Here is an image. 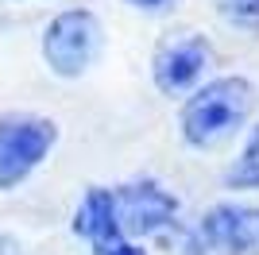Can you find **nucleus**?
I'll return each mask as SVG.
<instances>
[{
  "instance_id": "39448f33",
  "label": "nucleus",
  "mask_w": 259,
  "mask_h": 255,
  "mask_svg": "<svg viewBox=\"0 0 259 255\" xmlns=\"http://www.w3.org/2000/svg\"><path fill=\"white\" fill-rule=\"evenodd\" d=\"M201 240L217 255H259V205H213L201 217Z\"/></svg>"
},
{
  "instance_id": "1a4fd4ad",
  "label": "nucleus",
  "mask_w": 259,
  "mask_h": 255,
  "mask_svg": "<svg viewBox=\"0 0 259 255\" xmlns=\"http://www.w3.org/2000/svg\"><path fill=\"white\" fill-rule=\"evenodd\" d=\"M217 12L236 27H259V0H217Z\"/></svg>"
},
{
  "instance_id": "7ed1b4c3",
  "label": "nucleus",
  "mask_w": 259,
  "mask_h": 255,
  "mask_svg": "<svg viewBox=\"0 0 259 255\" xmlns=\"http://www.w3.org/2000/svg\"><path fill=\"white\" fill-rule=\"evenodd\" d=\"M54 143V124L39 116L0 120V190L20 186Z\"/></svg>"
},
{
  "instance_id": "f257e3e1",
  "label": "nucleus",
  "mask_w": 259,
  "mask_h": 255,
  "mask_svg": "<svg viewBox=\"0 0 259 255\" xmlns=\"http://www.w3.org/2000/svg\"><path fill=\"white\" fill-rule=\"evenodd\" d=\"M255 89L248 77H217L205 81L182 105V139L190 147H217L248 120Z\"/></svg>"
},
{
  "instance_id": "9b49d317",
  "label": "nucleus",
  "mask_w": 259,
  "mask_h": 255,
  "mask_svg": "<svg viewBox=\"0 0 259 255\" xmlns=\"http://www.w3.org/2000/svg\"><path fill=\"white\" fill-rule=\"evenodd\" d=\"M97 255H143V251L132 247V244H124V240H116V244H108V247H97Z\"/></svg>"
},
{
  "instance_id": "f03ea898",
  "label": "nucleus",
  "mask_w": 259,
  "mask_h": 255,
  "mask_svg": "<svg viewBox=\"0 0 259 255\" xmlns=\"http://www.w3.org/2000/svg\"><path fill=\"white\" fill-rule=\"evenodd\" d=\"M97 54H101V23L93 12L74 8L51 20L43 35V58L58 77L85 74Z\"/></svg>"
},
{
  "instance_id": "9d476101",
  "label": "nucleus",
  "mask_w": 259,
  "mask_h": 255,
  "mask_svg": "<svg viewBox=\"0 0 259 255\" xmlns=\"http://www.w3.org/2000/svg\"><path fill=\"white\" fill-rule=\"evenodd\" d=\"M124 4H132V8H140V12H170L178 0H124Z\"/></svg>"
},
{
  "instance_id": "0eeeda50",
  "label": "nucleus",
  "mask_w": 259,
  "mask_h": 255,
  "mask_svg": "<svg viewBox=\"0 0 259 255\" xmlns=\"http://www.w3.org/2000/svg\"><path fill=\"white\" fill-rule=\"evenodd\" d=\"M74 232L85 236L89 244L108 247L120 240V221H116V190H89L77 205Z\"/></svg>"
},
{
  "instance_id": "6e6552de",
  "label": "nucleus",
  "mask_w": 259,
  "mask_h": 255,
  "mask_svg": "<svg viewBox=\"0 0 259 255\" xmlns=\"http://www.w3.org/2000/svg\"><path fill=\"white\" fill-rule=\"evenodd\" d=\"M228 186H236V190H259V128L248 136L240 159L228 170Z\"/></svg>"
},
{
  "instance_id": "20e7f679",
  "label": "nucleus",
  "mask_w": 259,
  "mask_h": 255,
  "mask_svg": "<svg viewBox=\"0 0 259 255\" xmlns=\"http://www.w3.org/2000/svg\"><path fill=\"white\" fill-rule=\"evenodd\" d=\"M209 42L201 35L186 31L178 39H166L155 51V62H151V74H155V85H159L162 93H186V89H194L201 81V74L209 70Z\"/></svg>"
},
{
  "instance_id": "423d86ee",
  "label": "nucleus",
  "mask_w": 259,
  "mask_h": 255,
  "mask_svg": "<svg viewBox=\"0 0 259 255\" xmlns=\"http://www.w3.org/2000/svg\"><path fill=\"white\" fill-rule=\"evenodd\" d=\"M178 201L155 182H136L116 190V221L120 236H155L174 221Z\"/></svg>"
},
{
  "instance_id": "f8f14e48",
  "label": "nucleus",
  "mask_w": 259,
  "mask_h": 255,
  "mask_svg": "<svg viewBox=\"0 0 259 255\" xmlns=\"http://www.w3.org/2000/svg\"><path fill=\"white\" fill-rule=\"evenodd\" d=\"M0 255H23V247L12 240V236H0Z\"/></svg>"
}]
</instances>
